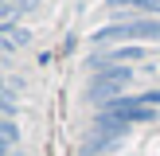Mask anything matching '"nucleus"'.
Listing matches in <instances>:
<instances>
[{
  "instance_id": "f257e3e1",
  "label": "nucleus",
  "mask_w": 160,
  "mask_h": 156,
  "mask_svg": "<svg viewBox=\"0 0 160 156\" xmlns=\"http://www.w3.org/2000/svg\"><path fill=\"white\" fill-rule=\"evenodd\" d=\"M90 39L94 43H117V39H145V43H152V39H160V16L117 20V23H109V27H98Z\"/></svg>"
},
{
  "instance_id": "f03ea898",
  "label": "nucleus",
  "mask_w": 160,
  "mask_h": 156,
  "mask_svg": "<svg viewBox=\"0 0 160 156\" xmlns=\"http://www.w3.org/2000/svg\"><path fill=\"white\" fill-rule=\"evenodd\" d=\"M98 113H102V117H113V121H125V125H148V121L160 117L156 105L141 101V94H133V98H109Z\"/></svg>"
},
{
  "instance_id": "7ed1b4c3",
  "label": "nucleus",
  "mask_w": 160,
  "mask_h": 156,
  "mask_svg": "<svg viewBox=\"0 0 160 156\" xmlns=\"http://www.w3.org/2000/svg\"><path fill=\"white\" fill-rule=\"evenodd\" d=\"M133 82V70L129 66H121V62H113V66H102L98 74H94V82H90V98L98 101V105H106L109 98H121V90Z\"/></svg>"
},
{
  "instance_id": "20e7f679",
  "label": "nucleus",
  "mask_w": 160,
  "mask_h": 156,
  "mask_svg": "<svg viewBox=\"0 0 160 156\" xmlns=\"http://www.w3.org/2000/svg\"><path fill=\"white\" fill-rule=\"evenodd\" d=\"M141 59H148V47H109V51L94 55L90 66L102 70V66H113V62H141Z\"/></svg>"
},
{
  "instance_id": "39448f33",
  "label": "nucleus",
  "mask_w": 160,
  "mask_h": 156,
  "mask_svg": "<svg viewBox=\"0 0 160 156\" xmlns=\"http://www.w3.org/2000/svg\"><path fill=\"white\" fill-rule=\"evenodd\" d=\"M121 140L125 137H117V133H106V129H94V137L90 140H86V144H82V156H113V148L117 144H121Z\"/></svg>"
},
{
  "instance_id": "423d86ee",
  "label": "nucleus",
  "mask_w": 160,
  "mask_h": 156,
  "mask_svg": "<svg viewBox=\"0 0 160 156\" xmlns=\"http://www.w3.org/2000/svg\"><path fill=\"white\" fill-rule=\"evenodd\" d=\"M113 8H141L145 16H160V0H109Z\"/></svg>"
},
{
  "instance_id": "0eeeda50",
  "label": "nucleus",
  "mask_w": 160,
  "mask_h": 156,
  "mask_svg": "<svg viewBox=\"0 0 160 156\" xmlns=\"http://www.w3.org/2000/svg\"><path fill=\"white\" fill-rule=\"evenodd\" d=\"M141 101H148V105L160 109V90H145V94H141Z\"/></svg>"
},
{
  "instance_id": "6e6552de",
  "label": "nucleus",
  "mask_w": 160,
  "mask_h": 156,
  "mask_svg": "<svg viewBox=\"0 0 160 156\" xmlns=\"http://www.w3.org/2000/svg\"><path fill=\"white\" fill-rule=\"evenodd\" d=\"M0 90H4V82H0Z\"/></svg>"
}]
</instances>
